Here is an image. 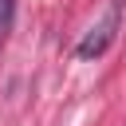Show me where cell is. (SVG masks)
<instances>
[{"mask_svg":"<svg viewBox=\"0 0 126 126\" xmlns=\"http://www.w3.org/2000/svg\"><path fill=\"white\" fill-rule=\"evenodd\" d=\"M118 24H122V8L114 4L98 24H91V32L79 39V47H75V55L79 59H94V55H102L110 43H114V35H118Z\"/></svg>","mask_w":126,"mask_h":126,"instance_id":"6da1fadb","label":"cell"},{"mask_svg":"<svg viewBox=\"0 0 126 126\" xmlns=\"http://www.w3.org/2000/svg\"><path fill=\"white\" fill-rule=\"evenodd\" d=\"M12 20H16V0H0V35L12 28Z\"/></svg>","mask_w":126,"mask_h":126,"instance_id":"7a4b0ae2","label":"cell"}]
</instances>
